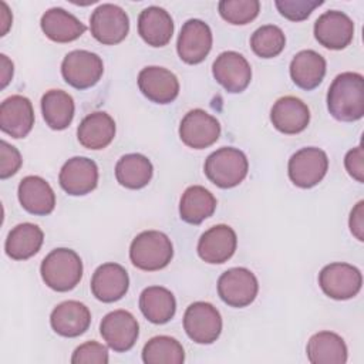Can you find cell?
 <instances>
[{
	"mask_svg": "<svg viewBox=\"0 0 364 364\" xmlns=\"http://www.w3.org/2000/svg\"><path fill=\"white\" fill-rule=\"evenodd\" d=\"M327 108L338 121L361 119L364 115V77L351 71L338 74L327 91Z\"/></svg>",
	"mask_w": 364,
	"mask_h": 364,
	"instance_id": "1",
	"label": "cell"
},
{
	"mask_svg": "<svg viewBox=\"0 0 364 364\" xmlns=\"http://www.w3.org/2000/svg\"><path fill=\"white\" fill-rule=\"evenodd\" d=\"M43 282L55 291L73 290L82 277L81 257L73 249L57 247L41 262Z\"/></svg>",
	"mask_w": 364,
	"mask_h": 364,
	"instance_id": "2",
	"label": "cell"
},
{
	"mask_svg": "<svg viewBox=\"0 0 364 364\" xmlns=\"http://www.w3.org/2000/svg\"><path fill=\"white\" fill-rule=\"evenodd\" d=\"M173 256L171 239L159 230H144L134 237L129 246L132 264L145 272L166 267Z\"/></svg>",
	"mask_w": 364,
	"mask_h": 364,
	"instance_id": "3",
	"label": "cell"
},
{
	"mask_svg": "<svg viewBox=\"0 0 364 364\" xmlns=\"http://www.w3.org/2000/svg\"><path fill=\"white\" fill-rule=\"evenodd\" d=\"M206 178L222 189L237 186L247 175L246 155L233 146H223L212 152L203 166Z\"/></svg>",
	"mask_w": 364,
	"mask_h": 364,
	"instance_id": "4",
	"label": "cell"
},
{
	"mask_svg": "<svg viewBox=\"0 0 364 364\" xmlns=\"http://www.w3.org/2000/svg\"><path fill=\"white\" fill-rule=\"evenodd\" d=\"M328 169L327 154L316 146H306L294 152L287 165L290 181L303 189L316 186Z\"/></svg>",
	"mask_w": 364,
	"mask_h": 364,
	"instance_id": "5",
	"label": "cell"
},
{
	"mask_svg": "<svg viewBox=\"0 0 364 364\" xmlns=\"http://www.w3.org/2000/svg\"><path fill=\"white\" fill-rule=\"evenodd\" d=\"M102 73L104 64L101 57L87 50H73L61 63L63 78L77 90L94 87L101 80Z\"/></svg>",
	"mask_w": 364,
	"mask_h": 364,
	"instance_id": "6",
	"label": "cell"
},
{
	"mask_svg": "<svg viewBox=\"0 0 364 364\" xmlns=\"http://www.w3.org/2000/svg\"><path fill=\"white\" fill-rule=\"evenodd\" d=\"M183 328L192 341L212 344L222 333L220 313L210 303L195 301L185 310Z\"/></svg>",
	"mask_w": 364,
	"mask_h": 364,
	"instance_id": "7",
	"label": "cell"
},
{
	"mask_svg": "<svg viewBox=\"0 0 364 364\" xmlns=\"http://www.w3.org/2000/svg\"><path fill=\"white\" fill-rule=\"evenodd\" d=\"M318 284L326 296L334 300H347L358 294L363 284L361 272L348 263H330L318 273Z\"/></svg>",
	"mask_w": 364,
	"mask_h": 364,
	"instance_id": "8",
	"label": "cell"
},
{
	"mask_svg": "<svg viewBox=\"0 0 364 364\" xmlns=\"http://www.w3.org/2000/svg\"><path fill=\"white\" fill-rule=\"evenodd\" d=\"M259 283L256 276L246 267H232L220 274L218 294L230 307H246L256 299Z\"/></svg>",
	"mask_w": 364,
	"mask_h": 364,
	"instance_id": "9",
	"label": "cell"
},
{
	"mask_svg": "<svg viewBox=\"0 0 364 364\" xmlns=\"http://www.w3.org/2000/svg\"><path fill=\"white\" fill-rule=\"evenodd\" d=\"M92 37L105 46L121 43L129 31L128 14L117 4H100L90 17Z\"/></svg>",
	"mask_w": 364,
	"mask_h": 364,
	"instance_id": "10",
	"label": "cell"
},
{
	"mask_svg": "<svg viewBox=\"0 0 364 364\" xmlns=\"http://www.w3.org/2000/svg\"><path fill=\"white\" fill-rule=\"evenodd\" d=\"M219 121L200 108L186 112L179 125V136L182 142L193 149H203L213 145L219 139Z\"/></svg>",
	"mask_w": 364,
	"mask_h": 364,
	"instance_id": "11",
	"label": "cell"
},
{
	"mask_svg": "<svg viewBox=\"0 0 364 364\" xmlns=\"http://www.w3.org/2000/svg\"><path fill=\"white\" fill-rule=\"evenodd\" d=\"M100 334L109 348L117 353H125L136 343L139 324L129 311L114 310L101 320Z\"/></svg>",
	"mask_w": 364,
	"mask_h": 364,
	"instance_id": "12",
	"label": "cell"
},
{
	"mask_svg": "<svg viewBox=\"0 0 364 364\" xmlns=\"http://www.w3.org/2000/svg\"><path fill=\"white\" fill-rule=\"evenodd\" d=\"M210 27L199 20L191 18L183 23L176 41L179 58L186 64L202 63L212 48Z\"/></svg>",
	"mask_w": 364,
	"mask_h": 364,
	"instance_id": "13",
	"label": "cell"
},
{
	"mask_svg": "<svg viewBox=\"0 0 364 364\" xmlns=\"http://www.w3.org/2000/svg\"><path fill=\"white\" fill-rule=\"evenodd\" d=\"M314 37L328 50H343L353 41L354 23L346 13L328 10L316 20Z\"/></svg>",
	"mask_w": 364,
	"mask_h": 364,
	"instance_id": "14",
	"label": "cell"
},
{
	"mask_svg": "<svg viewBox=\"0 0 364 364\" xmlns=\"http://www.w3.org/2000/svg\"><path fill=\"white\" fill-rule=\"evenodd\" d=\"M215 80L232 94L242 92L252 80V68L247 60L236 51L220 53L212 65Z\"/></svg>",
	"mask_w": 364,
	"mask_h": 364,
	"instance_id": "15",
	"label": "cell"
},
{
	"mask_svg": "<svg viewBox=\"0 0 364 364\" xmlns=\"http://www.w3.org/2000/svg\"><path fill=\"white\" fill-rule=\"evenodd\" d=\"M58 182L71 196L87 195L98 185V166L90 158L74 156L63 165Z\"/></svg>",
	"mask_w": 364,
	"mask_h": 364,
	"instance_id": "16",
	"label": "cell"
},
{
	"mask_svg": "<svg viewBox=\"0 0 364 364\" xmlns=\"http://www.w3.org/2000/svg\"><path fill=\"white\" fill-rule=\"evenodd\" d=\"M139 91L152 102L171 104L179 94L176 75L165 67L149 65L138 74Z\"/></svg>",
	"mask_w": 364,
	"mask_h": 364,
	"instance_id": "17",
	"label": "cell"
},
{
	"mask_svg": "<svg viewBox=\"0 0 364 364\" xmlns=\"http://www.w3.org/2000/svg\"><path fill=\"white\" fill-rule=\"evenodd\" d=\"M236 246V232L228 225H215L202 233L196 250L203 262L220 264L233 256Z\"/></svg>",
	"mask_w": 364,
	"mask_h": 364,
	"instance_id": "18",
	"label": "cell"
},
{
	"mask_svg": "<svg viewBox=\"0 0 364 364\" xmlns=\"http://www.w3.org/2000/svg\"><path fill=\"white\" fill-rule=\"evenodd\" d=\"M34 125L31 101L23 95H11L0 105V128L11 138L20 139L28 135Z\"/></svg>",
	"mask_w": 364,
	"mask_h": 364,
	"instance_id": "19",
	"label": "cell"
},
{
	"mask_svg": "<svg viewBox=\"0 0 364 364\" xmlns=\"http://www.w3.org/2000/svg\"><path fill=\"white\" fill-rule=\"evenodd\" d=\"M129 287L127 270L118 263H104L98 266L91 279V291L102 303H114L122 299Z\"/></svg>",
	"mask_w": 364,
	"mask_h": 364,
	"instance_id": "20",
	"label": "cell"
},
{
	"mask_svg": "<svg viewBox=\"0 0 364 364\" xmlns=\"http://www.w3.org/2000/svg\"><path fill=\"white\" fill-rule=\"evenodd\" d=\"M51 328L63 337H78L91 324L88 307L77 300H65L57 304L50 314Z\"/></svg>",
	"mask_w": 364,
	"mask_h": 364,
	"instance_id": "21",
	"label": "cell"
},
{
	"mask_svg": "<svg viewBox=\"0 0 364 364\" xmlns=\"http://www.w3.org/2000/svg\"><path fill=\"white\" fill-rule=\"evenodd\" d=\"M270 121L273 127L283 134H299L304 131L310 122V109L300 98L286 95L273 104Z\"/></svg>",
	"mask_w": 364,
	"mask_h": 364,
	"instance_id": "22",
	"label": "cell"
},
{
	"mask_svg": "<svg viewBox=\"0 0 364 364\" xmlns=\"http://www.w3.org/2000/svg\"><path fill=\"white\" fill-rule=\"evenodd\" d=\"M17 195L23 209L31 215L46 216L55 208V193L41 176L28 175L23 178L18 183Z\"/></svg>",
	"mask_w": 364,
	"mask_h": 364,
	"instance_id": "23",
	"label": "cell"
},
{
	"mask_svg": "<svg viewBox=\"0 0 364 364\" xmlns=\"http://www.w3.org/2000/svg\"><path fill=\"white\" fill-rule=\"evenodd\" d=\"M138 34L148 46L164 47L172 38L173 20L165 9L149 6L138 17Z\"/></svg>",
	"mask_w": 364,
	"mask_h": 364,
	"instance_id": "24",
	"label": "cell"
},
{
	"mask_svg": "<svg viewBox=\"0 0 364 364\" xmlns=\"http://www.w3.org/2000/svg\"><path fill=\"white\" fill-rule=\"evenodd\" d=\"M115 136V121L104 111L88 114L77 128L78 142L87 149H102Z\"/></svg>",
	"mask_w": 364,
	"mask_h": 364,
	"instance_id": "25",
	"label": "cell"
},
{
	"mask_svg": "<svg viewBox=\"0 0 364 364\" xmlns=\"http://www.w3.org/2000/svg\"><path fill=\"white\" fill-rule=\"evenodd\" d=\"M40 26L46 37L55 43H70L81 37L85 26L71 13L61 7L47 10L40 20Z\"/></svg>",
	"mask_w": 364,
	"mask_h": 364,
	"instance_id": "26",
	"label": "cell"
},
{
	"mask_svg": "<svg viewBox=\"0 0 364 364\" xmlns=\"http://www.w3.org/2000/svg\"><path fill=\"white\" fill-rule=\"evenodd\" d=\"M326 75V60L314 50L299 51L290 63V77L301 90H314Z\"/></svg>",
	"mask_w": 364,
	"mask_h": 364,
	"instance_id": "27",
	"label": "cell"
},
{
	"mask_svg": "<svg viewBox=\"0 0 364 364\" xmlns=\"http://www.w3.org/2000/svg\"><path fill=\"white\" fill-rule=\"evenodd\" d=\"M311 364H344L347 361V346L341 336L333 331L313 334L306 347Z\"/></svg>",
	"mask_w": 364,
	"mask_h": 364,
	"instance_id": "28",
	"label": "cell"
},
{
	"mask_svg": "<svg viewBox=\"0 0 364 364\" xmlns=\"http://www.w3.org/2000/svg\"><path fill=\"white\" fill-rule=\"evenodd\" d=\"M44 240L43 230L30 222L14 226L6 239L4 250L13 260H26L34 256Z\"/></svg>",
	"mask_w": 364,
	"mask_h": 364,
	"instance_id": "29",
	"label": "cell"
},
{
	"mask_svg": "<svg viewBox=\"0 0 364 364\" xmlns=\"http://www.w3.org/2000/svg\"><path fill=\"white\" fill-rule=\"evenodd\" d=\"M139 309L148 321L165 324L175 316L176 300L171 290L162 286H149L139 296Z\"/></svg>",
	"mask_w": 364,
	"mask_h": 364,
	"instance_id": "30",
	"label": "cell"
},
{
	"mask_svg": "<svg viewBox=\"0 0 364 364\" xmlns=\"http://www.w3.org/2000/svg\"><path fill=\"white\" fill-rule=\"evenodd\" d=\"M216 209V198L203 186L193 185L185 189L179 202L181 219L191 225H199L210 218Z\"/></svg>",
	"mask_w": 364,
	"mask_h": 364,
	"instance_id": "31",
	"label": "cell"
},
{
	"mask_svg": "<svg viewBox=\"0 0 364 364\" xmlns=\"http://www.w3.org/2000/svg\"><path fill=\"white\" fill-rule=\"evenodd\" d=\"M74 111L73 97L63 90H50L41 98L43 118L51 129H65L74 118Z\"/></svg>",
	"mask_w": 364,
	"mask_h": 364,
	"instance_id": "32",
	"label": "cell"
},
{
	"mask_svg": "<svg viewBox=\"0 0 364 364\" xmlns=\"http://www.w3.org/2000/svg\"><path fill=\"white\" fill-rule=\"evenodd\" d=\"M154 168L151 161L142 154H127L115 165L118 183L128 189H141L152 179Z\"/></svg>",
	"mask_w": 364,
	"mask_h": 364,
	"instance_id": "33",
	"label": "cell"
},
{
	"mask_svg": "<svg viewBox=\"0 0 364 364\" xmlns=\"http://www.w3.org/2000/svg\"><path fill=\"white\" fill-rule=\"evenodd\" d=\"M145 364H182L185 351L182 344L169 336L152 337L142 348Z\"/></svg>",
	"mask_w": 364,
	"mask_h": 364,
	"instance_id": "34",
	"label": "cell"
},
{
	"mask_svg": "<svg viewBox=\"0 0 364 364\" xmlns=\"http://www.w3.org/2000/svg\"><path fill=\"white\" fill-rule=\"evenodd\" d=\"M286 46V37L280 27L266 24L259 27L250 37V47L260 58H273L279 55Z\"/></svg>",
	"mask_w": 364,
	"mask_h": 364,
	"instance_id": "35",
	"label": "cell"
},
{
	"mask_svg": "<svg viewBox=\"0 0 364 364\" xmlns=\"http://www.w3.org/2000/svg\"><path fill=\"white\" fill-rule=\"evenodd\" d=\"M218 9L223 20L230 24L243 26L257 17L260 3L257 0H222Z\"/></svg>",
	"mask_w": 364,
	"mask_h": 364,
	"instance_id": "36",
	"label": "cell"
},
{
	"mask_svg": "<svg viewBox=\"0 0 364 364\" xmlns=\"http://www.w3.org/2000/svg\"><path fill=\"white\" fill-rule=\"evenodd\" d=\"M274 4L283 17L291 21H301L307 18L316 7L321 6L323 0H276Z\"/></svg>",
	"mask_w": 364,
	"mask_h": 364,
	"instance_id": "37",
	"label": "cell"
},
{
	"mask_svg": "<svg viewBox=\"0 0 364 364\" xmlns=\"http://www.w3.org/2000/svg\"><path fill=\"white\" fill-rule=\"evenodd\" d=\"M108 360L107 347L94 340L78 346L71 357L73 364H107Z\"/></svg>",
	"mask_w": 364,
	"mask_h": 364,
	"instance_id": "38",
	"label": "cell"
},
{
	"mask_svg": "<svg viewBox=\"0 0 364 364\" xmlns=\"http://www.w3.org/2000/svg\"><path fill=\"white\" fill-rule=\"evenodd\" d=\"M23 159L18 149L7 141H0V178L7 179L13 176L21 166Z\"/></svg>",
	"mask_w": 364,
	"mask_h": 364,
	"instance_id": "39",
	"label": "cell"
},
{
	"mask_svg": "<svg viewBox=\"0 0 364 364\" xmlns=\"http://www.w3.org/2000/svg\"><path fill=\"white\" fill-rule=\"evenodd\" d=\"M363 146L358 145L350 149L344 158V166L350 176H353L357 182H364V165H363Z\"/></svg>",
	"mask_w": 364,
	"mask_h": 364,
	"instance_id": "40",
	"label": "cell"
},
{
	"mask_svg": "<svg viewBox=\"0 0 364 364\" xmlns=\"http://www.w3.org/2000/svg\"><path fill=\"white\" fill-rule=\"evenodd\" d=\"M348 226L357 240H364V202L360 200L351 210Z\"/></svg>",
	"mask_w": 364,
	"mask_h": 364,
	"instance_id": "41",
	"label": "cell"
},
{
	"mask_svg": "<svg viewBox=\"0 0 364 364\" xmlns=\"http://www.w3.org/2000/svg\"><path fill=\"white\" fill-rule=\"evenodd\" d=\"M1 61V88H6V85L11 81L13 78V63L7 58L6 54L0 55Z\"/></svg>",
	"mask_w": 364,
	"mask_h": 364,
	"instance_id": "42",
	"label": "cell"
},
{
	"mask_svg": "<svg viewBox=\"0 0 364 364\" xmlns=\"http://www.w3.org/2000/svg\"><path fill=\"white\" fill-rule=\"evenodd\" d=\"M0 6H1V11H0L1 36H6V33L9 31V28H10V26H11L13 16H11V13H10V10H9V6H7L4 1H1V3H0Z\"/></svg>",
	"mask_w": 364,
	"mask_h": 364,
	"instance_id": "43",
	"label": "cell"
}]
</instances>
